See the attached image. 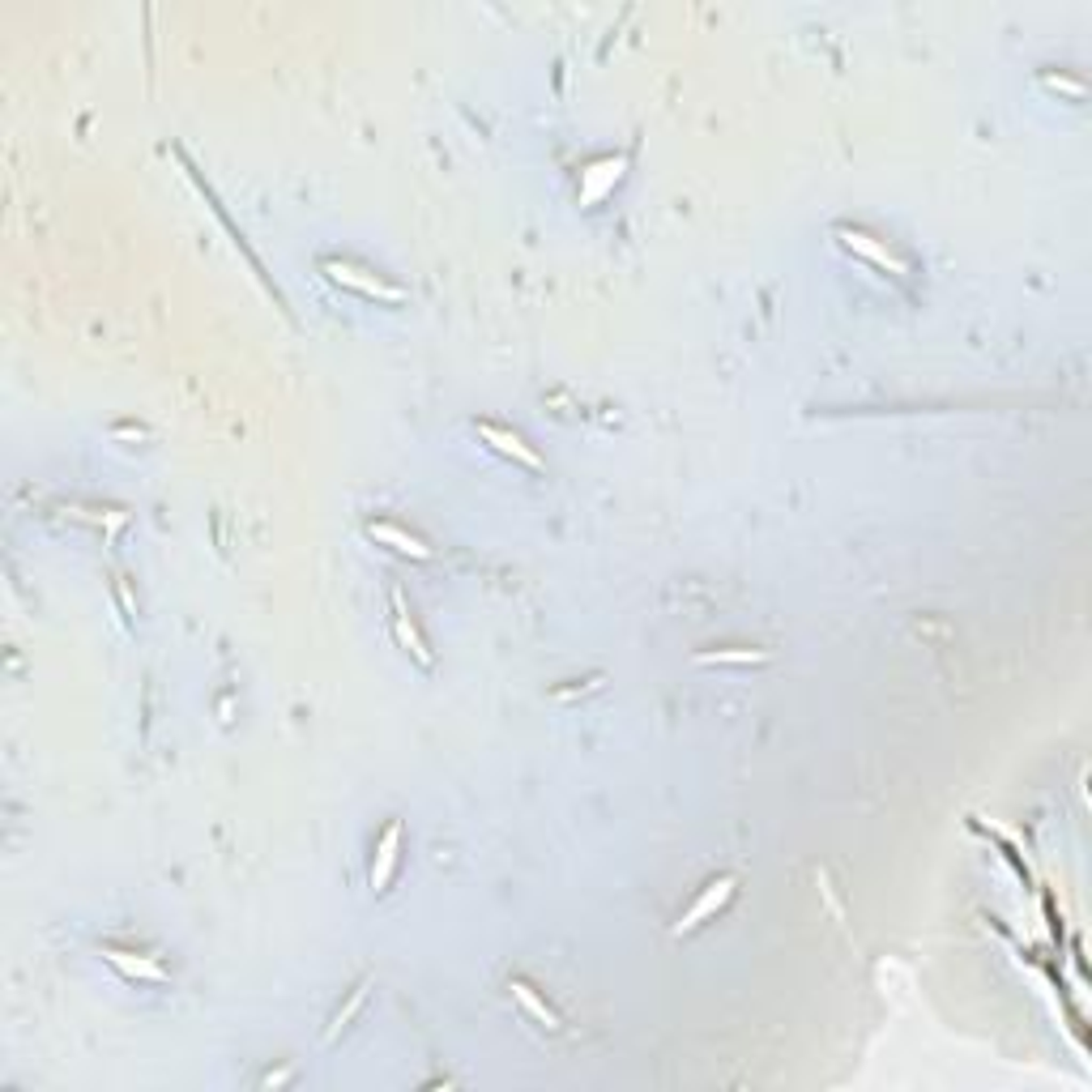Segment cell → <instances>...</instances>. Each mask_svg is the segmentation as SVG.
Wrapping results in <instances>:
<instances>
[{"instance_id":"cell-1","label":"cell","mask_w":1092,"mask_h":1092,"mask_svg":"<svg viewBox=\"0 0 1092 1092\" xmlns=\"http://www.w3.org/2000/svg\"><path fill=\"white\" fill-rule=\"evenodd\" d=\"M320 269L329 274V282H338L342 290H354L363 299H402V290L389 287L384 278H376L371 269H358V265H346V261H320Z\"/></svg>"},{"instance_id":"cell-2","label":"cell","mask_w":1092,"mask_h":1092,"mask_svg":"<svg viewBox=\"0 0 1092 1092\" xmlns=\"http://www.w3.org/2000/svg\"><path fill=\"white\" fill-rule=\"evenodd\" d=\"M479 435H482V440L495 448V453H504V457H512V461H521V466H530V470H543V461H538V453H534V448L521 440L517 431H508V427H495V422H479Z\"/></svg>"},{"instance_id":"cell-3","label":"cell","mask_w":1092,"mask_h":1092,"mask_svg":"<svg viewBox=\"0 0 1092 1092\" xmlns=\"http://www.w3.org/2000/svg\"><path fill=\"white\" fill-rule=\"evenodd\" d=\"M730 892H735V879H717V883H709V892H704V896H700V901H696V905H691V909H687V914H683V918H678V927H674V934H683V931H696V927H700V922H704V918H709V914H717V909H722V905L730 901Z\"/></svg>"},{"instance_id":"cell-4","label":"cell","mask_w":1092,"mask_h":1092,"mask_svg":"<svg viewBox=\"0 0 1092 1092\" xmlns=\"http://www.w3.org/2000/svg\"><path fill=\"white\" fill-rule=\"evenodd\" d=\"M837 235H841V243H845L850 252H863L867 261H875L879 269H888V274H905V261H901V256L888 252L883 243H875L870 235H863V230H837Z\"/></svg>"},{"instance_id":"cell-5","label":"cell","mask_w":1092,"mask_h":1092,"mask_svg":"<svg viewBox=\"0 0 1092 1092\" xmlns=\"http://www.w3.org/2000/svg\"><path fill=\"white\" fill-rule=\"evenodd\" d=\"M371 538H376V543H384L389 550H397V555H410V559H427L431 550L418 543L415 534H406V530H397V525H389V521H380V525H371L367 530Z\"/></svg>"},{"instance_id":"cell-6","label":"cell","mask_w":1092,"mask_h":1092,"mask_svg":"<svg viewBox=\"0 0 1092 1092\" xmlns=\"http://www.w3.org/2000/svg\"><path fill=\"white\" fill-rule=\"evenodd\" d=\"M397 845H402V824H389V832H384V841H380L376 863H371V888H376V892H384V883L393 879V867H397Z\"/></svg>"},{"instance_id":"cell-7","label":"cell","mask_w":1092,"mask_h":1092,"mask_svg":"<svg viewBox=\"0 0 1092 1092\" xmlns=\"http://www.w3.org/2000/svg\"><path fill=\"white\" fill-rule=\"evenodd\" d=\"M393 627H397V636H402V645H410V653H415V658H418L422 666H431V653H427V645H422V636L415 632V623L406 619L402 594H393Z\"/></svg>"},{"instance_id":"cell-8","label":"cell","mask_w":1092,"mask_h":1092,"mask_svg":"<svg viewBox=\"0 0 1092 1092\" xmlns=\"http://www.w3.org/2000/svg\"><path fill=\"white\" fill-rule=\"evenodd\" d=\"M107 960H111V965L124 973V978H141V982H162V969L154 965V960H146V956H137V960H133L128 952H115V947H111V952H107Z\"/></svg>"},{"instance_id":"cell-9","label":"cell","mask_w":1092,"mask_h":1092,"mask_svg":"<svg viewBox=\"0 0 1092 1092\" xmlns=\"http://www.w3.org/2000/svg\"><path fill=\"white\" fill-rule=\"evenodd\" d=\"M512 995H517V1003H521L525 1011H530V1016H534L538 1024H543V1029H550V1033L559 1029V1016H555V1011H550V1007L543 1003V998H538V995L530 991V986H525V982L512 986Z\"/></svg>"},{"instance_id":"cell-10","label":"cell","mask_w":1092,"mask_h":1092,"mask_svg":"<svg viewBox=\"0 0 1092 1092\" xmlns=\"http://www.w3.org/2000/svg\"><path fill=\"white\" fill-rule=\"evenodd\" d=\"M764 653H713V658H700V662H760Z\"/></svg>"}]
</instances>
